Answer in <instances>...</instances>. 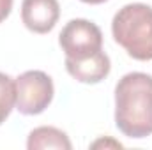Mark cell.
<instances>
[{"instance_id": "obj_6", "label": "cell", "mask_w": 152, "mask_h": 150, "mask_svg": "<svg viewBox=\"0 0 152 150\" xmlns=\"http://www.w3.org/2000/svg\"><path fill=\"white\" fill-rule=\"evenodd\" d=\"M66 69L76 81L96 85V83H101L104 78H108L112 71V62H110V57L103 50H99L92 55L80 57V58L66 57Z\"/></svg>"}, {"instance_id": "obj_2", "label": "cell", "mask_w": 152, "mask_h": 150, "mask_svg": "<svg viewBox=\"0 0 152 150\" xmlns=\"http://www.w3.org/2000/svg\"><path fill=\"white\" fill-rule=\"evenodd\" d=\"M112 34L131 58L152 60V7L142 2L126 4L115 12Z\"/></svg>"}, {"instance_id": "obj_9", "label": "cell", "mask_w": 152, "mask_h": 150, "mask_svg": "<svg viewBox=\"0 0 152 150\" xmlns=\"http://www.w3.org/2000/svg\"><path fill=\"white\" fill-rule=\"evenodd\" d=\"M12 2L14 0H0V23L9 18V14L12 11Z\"/></svg>"}, {"instance_id": "obj_1", "label": "cell", "mask_w": 152, "mask_h": 150, "mask_svg": "<svg viewBox=\"0 0 152 150\" xmlns=\"http://www.w3.org/2000/svg\"><path fill=\"white\" fill-rule=\"evenodd\" d=\"M115 125L133 140L152 134V76L127 73L115 85Z\"/></svg>"}, {"instance_id": "obj_5", "label": "cell", "mask_w": 152, "mask_h": 150, "mask_svg": "<svg viewBox=\"0 0 152 150\" xmlns=\"http://www.w3.org/2000/svg\"><path fill=\"white\" fill-rule=\"evenodd\" d=\"M60 18L58 0H23L21 21L34 34H48Z\"/></svg>"}, {"instance_id": "obj_4", "label": "cell", "mask_w": 152, "mask_h": 150, "mask_svg": "<svg viewBox=\"0 0 152 150\" xmlns=\"http://www.w3.org/2000/svg\"><path fill=\"white\" fill-rule=\"evenodd\" d=\"M58 44L66 57L80 58L103 50V32L101 28L83 18H76L66 23L58 36Z\"/></svg>"}, {"instance_id": "obj_10", "label": "cell", "mask_w": 152, "mask_h": 150, "mask_svg": "<svg viewBox=\"0 0 152 150\" xmlns=\"http://www.w3.org/2000/svg\"><path fill=\"white\" fill-rule=\"evenodd\" d=\"M81 2L90 4V5H97V4H104V2H108V0H81Z\"/></svg>"}, {"instance_id": "obj_7", "label": "cell", "mask_w": 152, "mask_h": 150, "mask_svg": "<svg viewBox=\"0 0 152 150\" xmlns=\"http://www.w3.org/2000/svg\"><path fill=\"white\" fill-rule=\"evenodd\" d=\"M28 150H41V149H58V150H71V140L69 136L53 125H41L30 131L27 140Z\"/></svg>"}, {"instance_id": "obj_8", "label": "cell", "mask_w": 152, "mask_h": 150, "mask_svg": "<svg viewBox=\"0 0 152 150\" xmlns=\"http://www.w3.org/2000/svg\"><path fill=\"white\" fill-rule=\"evenodd\" d=\"M16 108V85L14 79L5 73H0V125L9 118Z\"/></svg>"}, {"instance_id": "obj_3", "label": "cell", "mask_w": 152, "mask_h": 150, "mask_svg": "<svg viewBox=\"0 0 152 150\" xmlns=\"http://www.w3.org/2000/svg\"><path fill=\"white\" fill-rule=\"evenodd\" d=\"M16 85V110L21 115L34 117L42 113L53 101V79L44 71H25L14 79Z\"/></svg>"}]
</instances>
